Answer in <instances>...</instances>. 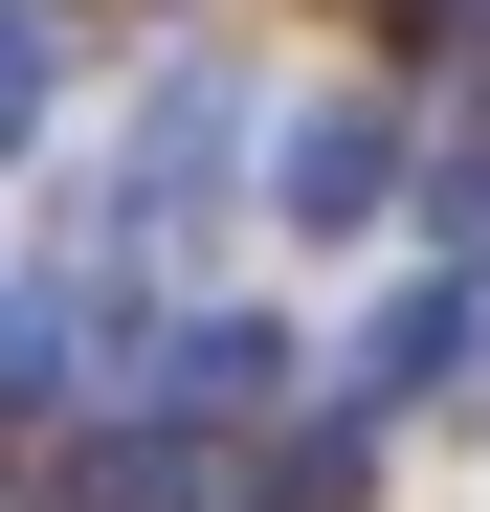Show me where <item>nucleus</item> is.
<instances>
[{"label": "nucleus", "mask_w": 490, "mask_h": 512, "mask_svg": "<svg viewBox=\"0 0 490 512\" xmlns=\"http://www.w3.org/2000/svg\"><path fill=\"white\" fill-rule=\"evenodd\" d=\"M379 179H401V134H379V112H312V134H290V223H357Z\"/></svg>", "instance_id": "nucleus-1"}]
</instances>
